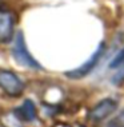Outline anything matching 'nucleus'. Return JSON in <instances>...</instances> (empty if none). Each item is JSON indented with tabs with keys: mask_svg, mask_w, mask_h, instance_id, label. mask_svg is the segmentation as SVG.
Wrapping results in <instances>:
<instances>
[{
	"mask_svg": "<svg viewBox=\"0 0 124 127\" xmlns=\"http://www.w3.org/2000/svg\"><path fill=\"white\" fill-rule=\"evenodd\" d=\"M11 52H12L13 59H15L16 63L20 64V66L31 68V70H43L41 64L32 56V54L29 52L23 31L16 32L15 39H13V42H12Z\"/></svg>",
	"mask_w": 124,
	"mask_h": 127,
	"instance_id": "nucleus-1",
	"label": "nucleus"
},
{
	"mask_svg": "<svg viewBox=\"0 0 124 127\" xmlns=\"http://www.w3.org/2000/svg\"><path fill=\"white\" fill-rule=\"evenodd\" d=\"M105 54V42H101L98 46V48L95 50L94 54H91V56L88 58L84 63H81L79 67L74 68V70H70L65 72V76L74 79V80H79V79H83L85 76H88L92 71L98 67V64L100 63L101 58L104 56Z\"/></svg>",
	"mask_w": 124,
	"mask_h": 127,
	"instance_id": "nucleus-2",
	"label": "nucleus"
},
{
	"mask_svg": "<svg viewBox=\"0 0 124 127\" xmlns=\"http://www.w3.org/2000/svg\"><path fill=\"white\" fill-rule=\"evenodd\" d=\"M0 88L11 98H19L24 92V82L13 71L0 70Z\"/></svg>",
	"mask_w": 124,
	"mask_h": 127,
	"instance_id": "nucleus-3",
	"label": "nucleus"
},
{
	"mask_svg": "<svg viewBox=\"0 0 124 127\" xmlns=\"http://www.w3.org/2000/svg\"><path fill=\"white\" fill-rule=\"evenodd\" d=\"M118 106H119V103L115 98H111V96L104 98L91 108L88 116L94 122H101L104 119H107L108 116H111L118 110Z\"/></svg>",
	"mask_w": 124,
	"mask_h": 127,
	"instance_id": "nucleus-4",
	"label": "nucleus"
},
{
	"mask_svg": "<svg viewBox=\"0 0 124 127\" xmlns=\"http://www.w3.org/2000/svg\"><path fill=\"white\" fill-rule=\"evenodd\" d=\"M15 16L12 12L0 9V43L8 44L15 39Z\"/></svg>",
	"mask_w": 124,
	"mask_h": 127,
	"instance_id": "nucleus-5",
	"label": "nucleus"
},
{
	"mask_svg": "<svg viewBox=\"0 0 124 127\" xmlns=\"http://www.w3.org/2000/svg\"><path fill=\"white\" fill-rule=\"evenodd\" d=\"M13 115L19 119L20 122H35L37 119V108L36 104L33 103V100L31 99H25L19 107H16L13 110Z\"/></svg>",
	"mask_w": 124,
	"mask_h": 127,
	"instance_id": "nucleus-6",
	"label": "nucleus"
},
{
	"mask_svg": "<svg viewBox=\"0 0 124 127\" xmlns=\"http://www.w3.org/2000/svg\"><path fill=\"white\" fill-rule=\"evenodd\" d=\"M123 64H124V47L115 55V58L109 64V68H118V67H122Z\"/></svg>",
	"mask_w": 124,
	"mask_h": 127,
	"instance_id": "nucleus-7",
	"label": "nucleus"
},
{
	"mask_svg": "<svg viewBox=\"0 0 124 127\" xmlns=\"http://www.w3.org/2000/svg\"><path fill=\"white\" fill-rule=\"evenodd\" d=\"M108 127H124V110H122L108 122Z\"/></svg>",
	"mask_w": 124,
	"mask_h": 127,
	"instance_id": "nucleus-8",
	"label": "nucleus"
},
{
	"mask_svg": "<svg viewBox=\"0 0 124 127\" xmlns=\"http://www.w3.org/2000/svg\"><path fill=\"white\" fill-rule=\"evenodd\" d=\"M124 82V64L120 67V70L116 72L113 76L111 78V83H113L115 86H119Z\"/></svg>",
	"mask_w": 124,
	"mask_h": 127,
	"instance_id": "nucleus-9",
	"label": "nucleus"
},
{
	"mask_svg": "<svg viewBox=\"0 0 124 127\" xmlns=\"http://www.w3.org/2000/svg\"><path fill=\"white\" fill-rule=\"evenodd\" d=\"M8 119H5V123H4V127H22L20 126V121L13 115V112L11 114V116H7Z\"/></svg>",
	"mask_w": 124,
	"mask_h": 127,
	"instance_id": "nucleus-10",
	"label": "nucleus"
},
{
	"mask_svg": "<svg viewBox=\"0 0 124 127\" xmlns=\"http://www.w3.org/2000/svg\"><path fill=\"white\" fill-rule=\"evenodd\" d=\"M0 5H1V0H0ZM0 9H1V8H0Z\"/></svg>",
	"mask_w": 124,
	"mask_h": 127,
	"instance_id": "nucleus-11",
	"label": "nucleus"
}]
</instances>
